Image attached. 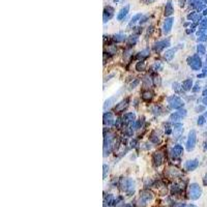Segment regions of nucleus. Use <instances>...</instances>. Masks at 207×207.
Wrapping results in <instances>:
<instances>
[{
	"label": "nucleus",
	"mask_w": 207,
	"mask_h": 207,
	"mask_svg": "<svg viewBox=\"0 0 207 207\" xmlns=\"http://www.w3.org/2000/svg\"><path fill=\"white\" fill-rule=\"evenodd\" d=\"M201 194H202V191L201 188L199 186V184L197 183H192L190 185V198L193 200H197V199L200 198Z\"/></svg>",
	"instance_id": "f257e3e1"
},
{
	"label": "nucleus",
	"mask_w": 207,
	"mask_h": 207,
	"mask_svg": "<svg viewBox=\"0 0 207 207\" xmlns=\"http://www.w3.org/2000/svg\"><path fill=\"white\" fill-rule=\"evenodd\" d=\"M195 144H196V132L195 131H191L190 135H189V139H188V150L191 151L195 148Z\"/></svg>",
	"instance_id": "f03ea898"
},
{
	"label": "nucleus",
	"mask_w": 207,
	"mask_h": 207,
	"mask_svg": "<svg viewBox=\"0 0 207 207\" xmlns=\"http://www.w3.org/2000/svg\"><path fill=\"white\" fill-rule=\"evenodd\" d=\"M199 161L197 159H193V161H189L188 163L185 164V169L189 171H194L195 169L198 167Z\"/></svg>",
	"instance_id": "7ed1b4c3"
},
{
	"label": "nucleus",
	"mask_w": 207,
	"mask_h": 207,
	"mask_svg": "<svg viewBox=\"0 0 207 207\" xmlns=\"http://www.w3.org/2000/svg\"><path fill=\"white\" fill-rule=\"evenodd\" d=\"M182 86L185 90L191 89V88H192V80H185L184 82H183Z\"/></svg>",
	"instance_id": "20e7f679"
},
{
	"label": "nucleus",
	"mask_w": 207,
	"mask_h": 207,
	"mask_svg": "<svg viewBox=\"0 0 207 207\" xmlns=\"http://www.w3.org/2000/svg\"><path fill=\"white\" fill-rule=\"evenodd\" d=\"M198 52H200L201 54H205V47L202 46V45L198 46Z\"/></svg>",
	"instance_id": "39448f33"
},
{
	"label": "nucleus",
	"mask_w": 207,
	"mask_h": 207,
	"mask_svg": "<svg viewBox=\"0 0 207 207\" xmlns=\"http://www.w3.org/2000/svg\"><path fill=\"white\" fill-rule=\"evenodd\" d=\"M177 207H197V206H195V205H193V204H184V203H181V204H179Z\"/></svg>",
	"instance_id": "423d86ee"
},
{
	"label": "nucleus",
	"mask_w": 207,
	"mask_h": 207,
	"mask_svg": "<svg viewBox=\"0 0 207 207\" xmlns=\"http://www.w3.org/2000/svg\"><path fill=\"white\" fill-rule=\"evenodd\" d=\"M205 123V118L203 117V116H201L200 118L198 119V124H200V125H202V124Z\"/></svg>",
	"instance_id": "0eeeda50"
},
{
	"label": "nucleus",
	"mask_w": 207,
	"mask_h": 207,
	"mask_svg": "<svg viewBox=\"0 0 207 207\" xmlns=\"http://www.w3.org/2000/svg\"><path fill=\"white\" fill-rule=\"evenodd\" d=\"M204 184L205 185L207 184V175H205V177H204Z\"/></svg>",
	"instance_id": "6e6552de"
},
{
	"label": "nucleus",
	"mask_w": 207,
	"mask_h": 207,
	"mask_svg": "<svg viewBox=\"0 0 207 207\" xmlns=\"http://www.w3.org/2000/svg\"><path fill=\"white\" fill-rule=\"evenodd\" d=\"M122 207H132V206H131L129 204H125V205H123Z\"/></svg>",
	"instance_id": "1a4fd4ad"
}]
</instances>
